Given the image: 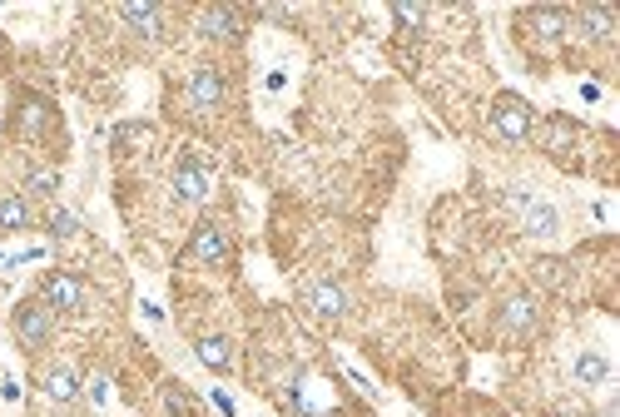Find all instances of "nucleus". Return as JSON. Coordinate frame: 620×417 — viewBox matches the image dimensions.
<instances>
[{
    "instance_id": "obj_1",
    "label": "nucleus",
    "mask_w": 620,
    "mask_h": 417,
    "mask_svg": "<svg viewBox=\"0 0 620 417\" xmlns=\"http://www.w3.org/2000/svg\"><path fill=\"white\" fill-rule=\"evenodd\" d=\"M10 333H15V348H20L25 358H35V353H45V348L55 343V313H50L40 298H25V303H15V313H10Z\"/></svg>"
},
{
    "instance_id": "obj_2",
    "label": "nucleus",
    "mask_w": 620,
    "mask_h": 417,
    "mask_svg": "<svg viewBox=\"0 0 620 417\" xmlns=\"http://www.w3.org/2000/svg\"><path fill=\"white\" fill-rule=\"evenodd\" d=\"M531 125H536V115H531V105H526L521 95H496L492 100L487 135H492L496 144H526V139H531Z\"/></svg>"
},
{
    "instance_id": "obj_3",
    "label": "nucleus",
    "mask_w": 620,
    "mask_h": 417,
    "mask_svg": "<svg viewBox=\"0 0 620 417\" xmlns=\"http://www.w3.org/2000/svg\"><path fill=\"white\" fill-rule=\"evenodd\" d=\"M536 328H541V298H536V293H511V298H501V308H496V333H501V338L526 343Z\"/></svg>"
},
{
    "instance_id": "obj_4",
    "label": "nucleus",
    "mask_w": 620,
    "mask_h": 417,
    "mask_svg": "<svg viewBox=\"0 0 620 417\" xmlns=\"http://www.w3.org/2000/svg\"><path fill=\"white\" fill-rule=\"evenodd\" d=\"M85 298H90V288H85V278L80 274H45L40 278V303L60 318V313H80L85 308Z\"/></svg>"
},
{
    "instance_id": "obj_5",
    "label": "nucleus",
    "mask_w": 620,
    "mask_h": 417,
    "mask_svg": "<svg viewBox=\"0 0 620 417\" xmlns=\"http://www.w3.org/2000/svg\"><path fill=\"white\" fill-rule=\"evenodd\" d=\"M184 100H189L194 110H219V105L229 100V80H224L214 65H199V70L184 80Z\"/></svg>"
},
{
    "instance_id": "obj_6",
    "label": "nucleus",
    "mask_w": 620,
    "mask_h": 417,
    "mask_svg": "<svg viewBox=\"0 0 620 417\" xmlns=\"http://www.w3.org/2000/svg\"><path fill=\"white\" fill-rule=\"evenodd\" d=\"M229 254H234V244H229V234H224V224H214V219H204L199 229H194V239H189V259L194 264H229Z\"/></svg>"
},
{
    "instance_id": "obj_7",
    "label": "nucleus",
    "mask_w": 620,
    "mask_h": 417,
    "mask_svg": "<svg viewBox=\"0 0 620 417\" xmlns=\"http://www.w3.org/2000/svg\"><path fill=\"white\" fill-rule=\"evenodd\" d=\"M303 303H308L318 318H328V323L348 318V308H353L348 288H343V283H333V278H323V283H308V288H303Z\"/></svg>"
},
{
    "instance_id": "obj_8",
    "label": "nucleus",
    "mask_w": 620,
    "mask_h": 417,
    "mask_svg": "<svg viewBox=\"0 0 620 417\" xmlns=\"http://www.w3.org/2000/svg\"><path fill=\"white\" fill-rule=\"evenodd\" d=\"M50 125H55L50 100H25V105H15V115H10V130H15L20 139H30V144H40Z\"/></svg>"
},
{
    "instance_id": "obj_9",
    "label": "nucleus",
    "mask_w": 620,
    "mask_h": 417,
    "mask_svg": "<svg viewBox=\"0 0 620 417\" xmlns=\"http://www.w3.org/2000/svg\"><path fill=\"white\" fill-rule=\"evenodd\" d=\"M516 204H521V229H526L531 239H556V234H561L556 204H546V199H526V194H516Z\"/></svg>"
},
{
    "instance_id": "obj_10",
    "label": "nucleus",
    "mask_w": 620,
    "mask_h": 417,
    "mask_svg": "<svg viewBox=\"0 0 620 417\" xmlns=\"http://www.w3.org/2000/svg\"><path fill=\"white\" fill-rule=\"evenodd\" d=\"M40 393L50 398V403H75L80 398V373L70 368V363H50V368H40Z\"/></svg>"
},
{
    "instance_id": "obj_11",
    "label": "nucleus",
    "mask_w": 620,
    "mask_h": 417,
    "mask_svg": "<svg viewBox=\"0 0 620 417\" xmlns=\"http://www.w3.org/2000/svg\"><path fill=\"white\" fill-rule=\"evenodd\" d=\"M521 20H526V30H531L536 40H561V35L571 30V15H566L561 5H536V10H526Z\"/></svg>"
},
{
    "instance_id": "obj_12",
    "label": "nucleus",
    "mask_w": 620,
    "mask_h": 417,
    "mask_svg": "<svg viewBox=\"0 0 620 417\" xmlns=\"http://www.w3.org/2000/svg\"><path fill=\"white\" fill-rule=\"evenodd\" d=\"M199 35H204V40H239L244 25H239V15H234L229 5H209V10L199 15Z\"/></svg>"
},
{
    "instance_id": "obj_13",
    "label": "nucleus",
    "mask_w": 620,
    "mask_h": 417,
    "mask_svg": "<svg viewBox=\"0 0 620 417\" xmlns=\"http://www.w3.org/2000/svg\"><path fill=\"white\" fill-rule=\"evenodd\" d=\"M209 189H214V174H209L204 164L184 159V164L174 169V194H179V199H204Z\"/></svg>"
},
{
    "instance_id": "obj_14",
    "label": "nucleus",
    "mask_w": 620,
    "mask_h": 417,
    "mask_svg": "<svg viewBox=\"0 0 620 417\" xmlns=\"http://www.w3.org/2000/svg\"><path fill=\"white\" fill-rule=\"evenodd\" d=\"M194 353H199V363H204L209 373H229L234 348H229V338H224V333H199V338H194Z\"/></svg>"
},
{
    "instance_id": "obj_15",
    "label": "nucleus",
    "mask_w": 620,
    "mask_h": 417,
    "mask_svg": "<svg viewBox=\"0 0 620 417\" xmlns=\"http://www.w3.org/2000/svg\"><path fill=\"white\" fill-rule=\"evenodd\" d=\"M30 224H35L30 199H25V194H0V239H5V234H25Z\"/></svg>"
},
{
    "instance_id": "obj_16",
    "label": "nucleus",
    "mask_w": 620,
    "mask_h": 417,
    "mask_svg": "<svg viewBox=\"0 0 620 417\" xmlns=\"http://www.w3.org/2000/svg\"><path fill=\"white\" fill-rule=\"evenodd\" d=\"M120 15H124V25L134 30V35H159V5H144V0H129V5H120Z\"/></svg>"
},
{
    "instance_id": "obj_17",
    "label": "nucleus",
    "mask_w": 620,
    "mask_h": 417,
    "mask_svg": "<svg viewBox=\"0 0 620 417\" xmlns=\"http://www.w3.org/2000/svg\"><path fill=\"white\" fill-rule=\"evenodd\" d=\"M571 373H576V383H586V388H601V383L611 378V358L586 348V353L576 358V368H571Z\"/></svg>"
},
{
    "instance_id": "obj_18",
    "label": "nucleus",
    "mask_w": 620,
    "mask_h": 417,
    "mask_svg": "<svg viewBox=\"0 0 620 417\" xmlns=\"http://www.w3.org/2000/svg\"><path fill=\"white\" fill-rule=\"evenodd\" d=\"M581 30H586L591 40H601V45H611V40H616V25H611V10H606V5L581 10Z\"/></svg>"
},
{
    "instance_id": "obj_19",
    "label": "nucleus",
    "mask_w": 620,
    "mask_h": 417,
    "mask_svg": "<svg viewBox=\"0 0 620 417\" xmlns=\"http://www.w3.org/2000/svg\"><path fill=\"white\" fill-rule=\"evenodd\" d=\"M45 234H50L55 244L75 239V234H80V214H75V209H50V219H45Z\"/></svg>"
},
{
    "instance_id": "obj_20",
    "label": "nucleus",
    "mask_w": 620,
    "mask_h": 417,
    "mask_svg": "<svg viewBox=\"0 0 620 417\" xmlns=\"http://www.w3.org/2000/svg\"><path fill=\"white\" fill-rule=\"evenodd\" d=\"M30 194H40V199L60 194V174H55V169H35V174H30V184H25V199H30Z\"/></svg>"
},
{
    "instance_id": "obj_21",
    "label": "nucleus",
    "mask_w": 620,
    "mask_h": 417,
    "mask_svg": "<svg viewBox=\"0 0 620 417\" xmlns=\"http://www.w3.org/2000/svg\"><path fill=\"white\" fill-rule=\"evenodd\" d=\"M392 15H397L402 25H422V15H427V5H407V0H397V5H392Z\"/></svg>"
},
{
    "instance_id": "obj_22",
    "label": "nucleus",
    "mask_w": 620,
    "mask_h": 417,
    "mask_svg": "<svg viewBox=\"0 0 620 417\" xmlns=\"http://www.w3.org/2000/svg\"><path fill=\"white\" fill-rule=\"evenodd\" d=\"M214 408L224 417H234V398H229V393H214Z\"/></svg>"
}]
</instances>
